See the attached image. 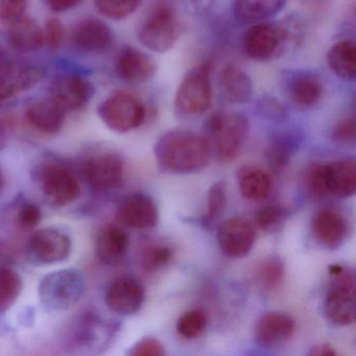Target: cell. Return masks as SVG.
<instances>
[{"mask_svg":"<svg viewBox=\"0 0 356 356\" xmlns=\"http://www.w3.org/2000/svg\"><path fill=\"white\" fill-rule=\"evenodd\" d=\"M154 155L158 166L163 172L187 175L205 168L212 153L203 135L175 129L158 139L154 147Z\"/></svg>","mask_w":356,"mask_h":356,"instance_id":"obj_1","label":"cell"},{"mask_svg":"<svg viewBox=\"0 0 356 356\" xmlns=\"http://www.w3.org/2000/svg\"><path fill=\"white\" fill-rule=\"evenodd\" d=\"M72 41L74 47L83 53L102 54L113 47L115 34L103 20L85 18L72 30Z\"/></svg>","mask_w":356,"mask_h":356,"instance_id":"obj_15","label":"cell"},{"mask_svg":"<svg viewBox=\"0 0 356 356\" xmlns=\"http://www.w3.org/2000/svg\"><path fill=\"white\" fill-rule=\"evenodd\" d=\"M324 84L316 74L298 72L289 78L287 93L291 103L302 110L316 107L324 95Z\"/></svg>","mask_w":356,"mask_h":356,"instance_id":"obj_22","label":"cell"},{"mask_svg":"<svg viewBox=\"0 0 356 356\" xmlns=\"http://www.w3.org/2000/svg\"><path fill=\"white\" fill-rule=\"evenodd\" d=\"M116 74L127 84L141 85L149 82L157 72V65L151 56L133 47H124L118 54Z\"/></svg>","mask_w":356,"mask_h":356,"instance_id":"obj_17","label":"cell"},{"mask_svg":"<svg viewBox=\"0 0 356 356\" xmlns=\"http://www.w3.org/2000/svg\"><path fill=\"white\" fill-rule=\"evenodd\" d=\"M99 118L107 128L120 134L132 132L145 122V104L130 93L118 92L106 99L97 109Z\"/></svg>","mask_w":356,"mask_h":356,"instance_id":"obj_8","label":"cell"},{"mask_svg":"<svg viewBox=\"0 0 356 356\" xmlns=\"http://www.w3.org/2000/svg\"><path fill=\"white\" fill-rule=\"evenodd\" d=\"M332 138L337 143H346V145L355 143V120L353 118H348L337 122V126L333 129Z\"/></svg>","mask_w":356,"mask_h":356,"instance_id":"obj_43","label":"cell"},{"mask_svg":"<svg viewBox=\"0 0 356 356\" xmlns=\"http://www.w3.org/2000/svg\"><path fill=\"white\" fill-rule=\"evenodd\" d=\"M327 64L331 72L343 81L352 82L356 79V44L353 40L337 41L329 49Z\"/></svg>","mask_w":356,"mask_h":356,"instance_id":"obj_29","label":"cell"},{"mask_svg":"<svg viewBox=\"0 0 356 356\" xmlns=\"http://www.w3.org/2000/svg\"><path fill=\"white\" fill-rule=\"evenodd\" d=\"M145 287L132 277H122L109 285L106 291L107 307L114 314L129 316L137 314L145 301Z\"/></svg>","mask_w":356,"mask_h":356,"instance_id":"obj_16","label":"cell"},{"mask_svg":"<svg viewBox=\"0 0 356 356\" xmlns=\"http://www.w3.org/2000/svg\"><path fill=\"white\" fill-rule=\"evenodd\" d=\"M42 220V212L36 204L26 203L18 212V222L22 229L31 230L36 228Z\"/></svg>","mask_w":356,"mask_h":356,"instance_id":"obj_41","label":"cell"},{"mask_svg":"<svg viewBox=\"0 0 356 356\" xmlns=\"http://www.w3.org/2000/svg\"><path fill=\"white\" fill-rule=\"evenodd\" d=\"M310 354L318 356H333L337 354V352H335L334 349H333L330 345H328V343H323V345L314 348Z\"/></svg>","mask_w":356,"mask_h":356,"instance_id":"obj_46","label":"cell"},{"mask_svg":"<svg viewBox=\"0 0 356 356\" xmlns=\"http://www.w3.org/2000/svg\"><path fill=\"white\" fill-rule=\"evenodd\" d=\"M250 132L247 116L238 112L220 111L212 114L204 126V138L212 155L222 161H232L245 145Z\"/></svg>","mask_w":356,"mask_h":356,"instance_id":"obj_3","label":"cell"},{"mask_svg":"<svg viewBox=\"0 0 356 356\" xmlns=\"http://www.w3.org/2000/svg\"><path fill=\"white\" fill-rule=\"evenodd\" d=\"M300 3H303L306 6L318 5V3H324L325 0H299Z\"/></svg>","mask_w":356,"mask_h":356,"instance_id":"obj_49","label":"cell"},{"mask_svg":"<svg viewBox=\"0 0 356 356\" xmlns=\"http://www.w3.org/2000/svg\"><path fill=\"white\" fill-rule=\"evenodd\" d=\"M182 24L177 12L168 5H158L141 24L138 38L149 51L163 54L180 39Z\"/></svg>","mask_w":356,"mask_h":356,"instance_id":"obj_6","label":"cell"},{"mask_svg":"<svg viewBox=\"0 0 356 356\" xmlns=\"http://www.w3.org/2000/svg\"><path fill=\"white\" fill-rule=\"evenodd\" d=\"M301 20L289 17L282 22L253 24L243 36V49L255 61H270L286 53L303 37Z\"/></svg>","mask_w":356,"mask_h":356,"instance_id":"obj_2","label":"cell"},{"mask_svg":"<svg viewBox=\"0 0 356 356\" xmlns=\"http://www.w3.org/2000/svg\"><path fill=\"white\" fill-rule=\"evenodd\" d=\"M212 66L202 63L191 68L181 81L174 99L175 114L183 120L197 118L212 105Z\"/></svg>","mask_w":356,"mask_h":356,"instance_id":"obj_4","label":"cell"},{"mask_svg":"<svg viewBox=\"0 0 356 356\" xmlns=\"http://www.w3.org/2000/svg\"><path fill=\"white\" fill-rule=\"evenodd\" d=\"M227 205V185L224 181L216 183L210 187L207 197V213L205 216V222L216 220L224 212Z\"/></svg>","mask_w":356,"mask_h":356,"instance_id":"obj_35","label":"cell"},{"mask_svg":"<svg viewBox=\"0 0 356 356\" xmlns=\"http://www.w3.org/2000/svg\"><path fill=\"white\" fill-rule=\"evenodd\" d=\"M143 0H95V8L104 16L114 22L126 19L137 11Z\"/></svg>","mask_w":356,"mask_h":356,"instance_id":"obj_32","label":"cell"},{"mask_svg":"<svg viewBox=\"0 0 356 356\" xmlns=\"http://www.w3.org/2000/svg\"><path fill=\"white\" fill-rule=\"evenodd\" d=\"M8 133L5 124L0 120V149H3L7 145Z\"/></svg>","mask_w":356,"mask_h":356,"instance_id":"obj_47","label":"cell"},{"mask_svg":"<svg viewBox=\"0 0 356 356\" xmlns=\"http://www.w3.org/2000/svg\"><path fill=\"white\" fill-rule=\"evenodd\" d=\"M220 89L222 97L233 105H243L253 97L251 78L234 64H229L220 72Z\"/></svg>","mask_w":356,"mask_h":356,"instance_id":"obj_24","label":"cell"},{"mask_svg":"<svg viewBox=\"0 0 356 356\" xmlns=\"http://www.w3.org/2000/svg\"><path fill=\"white\" fill-rule=\"evenodd\" d=\"M95 97V86L88 79L76 74L58 76L51 86V97L66 112L78 111Z\"/></svg>","mask_w":356,"mask_h":356,"instance_id":"obj_12","label":"cell"},{"mask_svg":"<svg viewBox=\"0 0 356 356\" xmlns=\"http://www.w3.org/2000/svg\"><path fill=\"white\" fill-rule=\"evenodd\" d=\"M45 76L47 72L41 66L12 63L8 59L0 61V102L31 90Z\"/></svg>","mask_w":356,"mask_h":356,"instance_id":"obj_11","label":"cell"},{"mask_svg":"<svg viewBox=\"0 0 356 356\" xmlns=\"http://www.w3.org/2000/svg\"><path fill=\"white\" fill-rule=\"evenodd\" d=\"M286 0H235V17L245 24L268 22L278 15Z\"/></svg>","mask_w":356,"mask_h":356,"instance_id":"obj_28","label":"cell"},{"mask_svg":"<svg viewBox=\"0 0 356 356\" xmlns=\"http://www.w3.org/2000/svg\"><path fill=\"white\" fill-rule=\"evenodd\" d=\"M36 179L47 201L66 207L78 200L81 186L70 168L59 162H47L37 170Z\"/></svg>","mask_w":356,"mask_h":356,"instance_id":"obj_9","label":"cell"},{"mask_svg":"<svg viewBox=\"0 0 356 356\" xmlns=\"http://www.w3.org/2000/svg\"><path fill=\"white\" fill-rule=\"evenodd\" d=\"M207 324L205 314L201 310L185 312L177 323V331L185 339H195L203 333Z\"/></svg>","mask_w":356,"mask_h":356,"instance_id":"obj_33","label":"cell"},{"mask_svg":"<svg viewBox=\"0 0 356 356\" xmlns=\"http://www.w3.org/2000/svg\"><path fill=\"white\" fill-rule=\"evenodd\" d=\"M86 291V280L80 270L64 268L45 275L39 284V297L45 309L63 312L76 305Z\"/></svg>","mask_w":356,"mask_h":356,"instance_id":"obj_5","label":"cell"},{"mask_svg":"<svg viewBox=\"0 0 356 356\" xmlns=\"http://www.w3.org/2000/svg\"><path fill=\"white\" fill-rule=\"evenodd\" d=\"M29 0H0V22L9 26L26 15Z\"/></svg>","mask_w":356,"mask_h":356,"instance_id":"obj_38","label":"cell"},{"mask_svg":"<svg viewBox=\"0 0 356 356\" xmlns=\"http://www.w3.org/2000/svg\"><path fill=\"white\" fill-rule=\"evenodd\" d=\"M259 110L264 115L270 118H282L285 116L282 105L275 99H264L260 102Z\"/></svg>","mask_w":356,"mask_h":356,"instance_id":"obj_44","label":"cell"},{"mask_svg":"<svg viewBox=\"0 0 356 356\" xmlns=\"http://www.w3.org/2000/svg\"><path fill=\"white\" fill-rule=\"evenodd\" d=\"M133 356H162L165 354L163 345L154 337H145L137 341L130 350Z\"/></svg>","mask_w":356,"mask_h":356,"instance_id":"obj_42","label":"cell"},{"mask_svg":"<svg viewBox=\"0 0 356 356\" xmlns=\"http://www.w3.org/2000/svg\"><path fill=\"white\" fill-rule=\"evenodd\" d=\"M24 281L13 268H0V314L7 312L19 298Z\"/></svg>","mask_w":356,"mask_h":356,"instance_id":"obj_30","label":"cell"},{"mask_svg":"<svg viewBox=\"0 0 356 356\" xmlns=\"http://www.w3.org/2000/svg\"><path fill=\"white\" fill-rule=\"evenodd\" d=\"M237 182L241 195L249 201H264L272 193V177L257 166L245 165L238 168Z\"/></svg>","mask_w":356,"mask_h":356,"instance_id":"obj_26","label":"cell"},{"mask_svg":"<svg viewBox=\"0 0 356 356\" xmlns=\"http://www.w3.org/2000/svg\"><path fill=\"white\" fill-rule=\"evenodd\" d=\"M30 249L40 264H59L68 259L72 254V237L59 229H41L31 237Z\"/></svg>","mask_w":356,"mask_h":356,"instance_id":"obj_14","label":"cell"},{"mask_svg":"<svg viewBox=\"0 0 356 356\" xmlns=\"http://www.w3.org/2000/svg\"><path fill=\"white\" fill-rule=\"evenodd\" d=\"M312 230L321 245L337 249L347 238V218L334 208H325L316 212L312 218Z\"/></svg>","mask_w":356,"mask_h":356,"instance_id":"obj_19","label":"cell"},{"mask_svg":"<svg viewBox=\"0 0 356 356\" xmlns=\"http://www.w3.org/2000/svg\"><path fill=\"white\" fill-rule=\"evenodd\" d=\"M124 162L114 152H102L87 159L84 175L87 182L97 191L118 188L124 180Z\"/></svg>","mask_w":356,"mask_h":356,"instance_id":"obj_10","label":"cell"},{"mask_svg":"<svg viewBox=\"0 0 356 356\" xmlns=\"http://www.w3.org/2000/svg\"><path fill=\"white\" fill-rule=\"evenodd\" d=\"M255 241V228L245 218H228L218 227V245L227 257H245L253 249Z\"/></svg>","mask_w":356,"mask_h":356,"instance_id":"obj_13","label":"cell"},{"mask_svg":"<svg viewBox=\"0 0 356 356\" xmlns=\"http://www.w3.org/2000/svg\"><path fill=\"white\" fill-rule=\"evenodd\" d=\"M172 258V251L168 245L162 243H147L140 253V264L143 270L149 274L157 272L170 264Z\"/></svg>","mask_w":356,"mask_h":356,"instance_id":"obj_31","label":"cell"},{"mask_svg":"<svg viewBox=\"0 0 356 356\" xmlns=\"http://www.w3.org/2000/svg\"><path fill=\"white\" fill-rule=\"evenodd\" d=\"M6 185V177L5 172H3V168L0 166V195L3 193V188Z\"/></svg>","mask_w":356,"mask_h":356,"instance_id":"obj_48","label":"cell"},{"mask_svg":"<svg viewBox=\"0 0 356 356\" xmlns=\"http://www.w3.org/2000/svg\"><path fill=\"white\" fill-rule=\"evenodd\" d=\"M8 42L18 53H35L44 45L43 29L38 22L24 16L9 24Z\"/></svg>","mask_w":356,"mask_h":356,"instance_id":"obj_25","label":"cell"},{"mask_svg":"<svg viewBox=\"0 0 356 356\" xmlns=\"http://www.w3.org/2000/svg\"><path fill=\"white\" fill-rule=\"evenodd\" d=\"M81 1L82 0H45V3L55 13H64L74 9Z\"/></svg>","mask_w":356,"mask_h":356,"instance_id":"obj_45","label":"cell"},{"mask_svg":"<svg viewBox=\"0 0 356 356\" xmlns=\"http://www.w3.org/2000/svg\"><path fill=\"white\" fill-rule=\"evenodd\" d=\"M295 327L291 316L282 312H268L256 322L254 337L261 347H276L293 337Z\"/></svg>","mask_w":356,"mask_h":356,"instance_id":"obj_20","label":"cell"},{"mask_svg":"<svg viewBox=\"0 0 356 356\" xmlns=\"http://www.w3.org/2000/svg\"><path fill=\"white\" fill-rule=\"evenodd\" d=\"M284 218L282 210L276 206H268L256 212V225L264 231H274L280 226Z\"/></svg>","mask_w":356,"mask_h":356,"instance_id":"obj_39","label":"cell"},{"mask_svg":"<svg viewBox=\"0 0 356 356\" xmlns=\"http://www.w3.org/2000/svg\"><path fill=\"white\" fill-rule=\"evenodd\" d=\"M66 112L51 97L38 99L29 106L26 118L39 132L54 135L63 129Z\"/></svg>","mask_w":356,"mask_h":356,"instance_id":"obj_23","label":"cell"},{"mask_svg":"<svg viewBox=\"0 0 356 356\" xmlns=\"http://www.w3.org/2000/svg\"><path fill=\"white\" fill-rule=\"evenodd\" d=\"M324 183L327 195L350 197L356 191V162L341 159L324 163Z\"/></svg>","mask_w":356,"mask_h":356,"instance_id":"obj_21","label":"cell"},{"mask_svg":"<svg viewBox=\"0 0 356 356\" xmlns=\"http://www.w3.org/2000/svg\"><path fill=\"white\" fill-rule=\"evenodd\" d=\"M329 272L333 281L325 299V314L332 324L349 326L355 322V278L339 264L331 266Z\"/></svg>","mask_w":356,"mask_h":356,"instance_id":"obj_7","label":"cell"},{"mask_svg":"<svg viewBox=\"0 0 356 356\" xmlns=\"http://www.w3.org/2000/svg\"><path fill=\"white\" fill-rule=\"evenodd\" d=\"M118 218L129 228L145 230L158 224L159 212L154 200L143 193L129 195L118 206Z\"/></svg>","mask_w":356,"mask_h":356,"instance_id":"obj_18","label":"cell"},{"mask_svg":"<svg viewBox=\"0 0 356 356\" xmlns=\"http://www.w3.org/2000/svg\"><path fill=\"white\" fill-rule=\"evenodd\" d=\"M298 138L291 133L279 134L270 147V158L275 165L281 166L286 163L293 152L297 149Z\"/></svg>","mask_w":356,"mask_h":356,"instance_id":"obj_34","label":"cell"},{"mask_svg":"<svg viewBox=\"0 0 356 356\" xmlns=\"http://www.w3.org/2000/svg\"><path fill=\"white\" fill-rule=\"evenodd\" d=\"M66 37L65 26L61 20L51 18L47 20L43 29L44 44L51 51H57L64 43Z\"/></svg>","mask_w":356,"mask_h":356,"instance_id":"obj_37","label":"cell"},{"mask_svg":"<svg viewBox=\"0 0 356 356\" xmlns=\"http://www.w3.org/2000/svg\"><path fill=\"white\" fill-rule=\"evenodd\" d=\"M130 239L120 227L110 226L99 233L97 239V256L105 266L118 264L126 256Z\"/></svg>","mask_w":356,"mask_h":356,"instance_id":"obj_27","label":"cell"},{"mask_svg":"<svg viewBox=\"0 0 356 356\" xmlns=\"http://www.w3.org/2000/svg\"><path fill=\"white\" fill-rule=\"evenodd\" d=\"M284 275V266L279 258L270 257L264 260L258 268V278L262 286L273 289L280 284Z\"/></svg>","mask_w":356,"mask_h":356,"instance_id":"obj_36","label":"cell"},{"mask_svg":"<svg viewBox=\"0 0 356 356\" xmlns=\"http://www.w3.org/2000/svg\"><path fill=\"white\" fill-rule=\"evenodd\" d=\"M306 187L314 197L321 199L326 197L324 183V163H316L310 166L306 172Z\"/></svg>","mask_w":356,"mask_h":356,"instance_id":"obj_40","label":"cell"}]
</instances>
